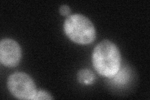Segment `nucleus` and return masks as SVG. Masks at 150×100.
Returning a JSON list of instances; mask_svg holds the SVG:
<instances>
[{"label":"nucleus","mask_w":150,"mask_h":100,"mask_svg":"<svg viewBox=\"0 0 150 100\" xmlns=\"http://www.w3.org/2000/svg\"><path fill=\"white\" fill-rule=\"evenodd\" d=\"M121 63V53L113 42L105 40L93 50L92 63L96 72L106 78H113L118 73Z\"/></svg>","instance_id":"nucleus-1"},{"label":"nucleus","mask_w":150,"mask_h":100,"mask_svg":"<svg viewBox=\"0 0 150 100\" xmlns=\"http://www.w3.org/2000/svg\"><path fill=\"white\" fill-rule=\"evenodd\" d=\"M63 30L69 40L79 45H88L96 39V31L91 21L81 14H72L65 19Z\"/></svg>","instance_id":"nucleus-2"},{"label":"nucleus","mask_w":150,"mask_h":100,"mask_svg":"<svg viewBox=\"0 0 150 100\" xmlns=\"http://www.w3.org/2000/svg\"><path fill=\"white\" fill-rule=\"evenodd\" d=\"M7 87L13 96L19 99H34L37 93L33 79L24 72H15L9 75Z\"/></svg>","instance_id":"nucleus-3"},{"label":"nucleus","mask_w":150,"mask_h":100,"mask_svg":"<svg viewBox=\"0 0 150 100\" xmlns=\"http://www.w3.org/2000/svg\"><path fill=\"white\" fill-rule=\"evenodd\" d=\"M22 51L20 45L11 38H4L0 42V61L9 68L16 66L21 60Z\"/></svg>","instance_id":"nucleus-4"},{"label":"nucleus","mask_w":150,"mask_h":100,"mask_svg":"<svg viewBox=\"0 0 150 100\" xmlns=\"http://www.w3.org/2000/svg\"><path fill=\"white\" fill-rule=\"evenodd\" d=\"M78 82L83 84H91L95 80V76L93 71L88 69L79 70L77 74Z\"/></svg>","instance_id":"nucleus-5"},{"label":"nucleus","mask_w":150,"mask_h":100,"mask_svg":"<svg viewBox=\"0 0 150 100\" xmlns=\"http://www.w3.org/2000/svg\"><path fill=\"white\" fill-rule=\"evenodd\" d=\"M53 97L51 96V94L45 90L40 89L37 90V93L33 100H41V99H53Z\"/></svg>","instance_id":"nucleus-6"},{"label":"nucleus","mask_w":150,"mask_h":100,"mask_svg":"<svg viewBox=\"0 0 150 100\" xmlns=\"http://www.w3.org/2000/svg\"><path fill=\"white\" fill-rule=\"evenodd\" d=\"M59 11L62 16L67 17L71 15V8H70L68 5H67V4H63V5L61 6L59 9Z\"/></svg>","instance_id":"nucleus-7"}]
</instances>
